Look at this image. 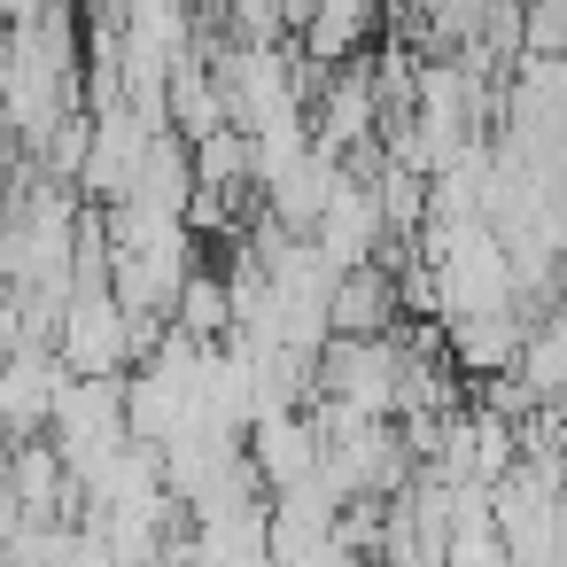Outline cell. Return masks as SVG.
Segmentation results:
<instances>
[{"instance_id":"obj_5","label":"cell","mask_w":567,"mask_h":567,"mask_svg":"<svg viewBox=\"0 0 567 567\" xmlns=\"http://www.w3.org/2000/svg\"><path fill=\"white\" fill-rule=\"evenodd\" d=\"M381 17H389V0H311L303 24H296L288 40H296V55H311V63H342V55L373 48Z\"/></svg>"},{"instance_id":"obj_6","label":"cell","mask_w":567,"mask_h":567,"mask_svg":"<svg viewBox=\"0 0 567 567\" xmlns=\"http://www.w3.org/2000/svg\"><path fill=\"white\" fill-rule=\"evenodd\" d=\"M133 195H141V203H156V210H187V195H195V156H187V133H172V125H156V133H148L141 172H133Z\"/></svg>"},{"instance_id":"obj_8","label":"cell","mask_w":567,"mask_h":567,"mask_svg":"<svg viewBox=\"0 0 567 567\" xmlns=\"http://www.w3.org/2000/svg\"><path fill=\"white\" fill-rule=\"evenodd\" d=\"M520 55H567V0H520Z\"/></svg>"},{"instance_id":"obj_3","label":"cell","mask_w":567,"mask_h":567,"mask_svg":"<svg viewBox=\"0 0 567 567\" xmlns=\"http://www.w3.org/2000/svg\"><path fill=\"white\" fill-rule=\"evenodd\" d=\"M241 451H249V466H257L265 489H288V482L319 474V435H311L303 404H257L249 427H241Z\"/></svg>"},{"instance_id":"obj_4","label":"cell","mask_w":567,"mask_h":567,"mask_svg":"<svg viewBox=\"0 0 567 567\" xmlns=\"http://www.w3.org/2000/svg\"><path fill=\"white\" fill-rule=\"evenodd\" d=\"M396 319H404V303H396V272L381 257L334 272V288H327V334H389Z\"/></svg>"},{"instance_id":"obj_1","label":"cell","mask_w":567,"mask_h":567,"mask_svg":"<svg viewBox=\"0 0 567 567\" xmlns=\"http://www.w3.org/2000/svg\"><path fill=\"white\" fill-rule=\"evenodd\" d=\"M48 350H55L63 373H125L133 365L125 358V303L110 296V280H71Z\"/></svg>"},{"instance_id":"obj_7","label":"cell","mask_w":567,"mask_h":567,"mask_svg":"<svg viewBox=\"0 0 567 567\" xmlns=\"http://www.w3.org/2000/svg\"><path fill=\"white\" fill-rule=\"evenodd\" d=\"M172 327L195 334V342L234 334V296H226V272H218V265H187V272H179V288H172Z\"/></svg>"},{"instance_id":"obj_9","label":"cell","mask_w":567,"mask_h":567,"mask_svg":"<svg viewBox=\"0 0 567 567\" xmlns=\"http://www.w3.org/2000/svg\"><path fill=\"white\" fill-rule=\"evenodd\" d=\"M9 55H17V24L0 17V79H9Z\"/></svg>"},{"instance_id":"obj_2","label":"cell","mask_w":567,"mask_h":567,"mask_svg":"<svg viewBox=\"0 0 567 567\" xmlns=\"http://www.w3.org/2000/svg\"><path fill=\"white\" fill-rule=\"evenodd\" d=\"M94 117V133H86V156H79V195L86 203H117V195H133V172H141V148H148V133L156 125H141L125 102L117 110H86Z\"/></svg>"}]
</instances>
